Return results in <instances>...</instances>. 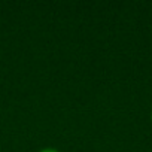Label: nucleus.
I'll use <instances>...</instances> for the list:
<instances>
[{
	"mask_svg": "<svg viewBox=\"0 0 152 152\" xmlns=\"http://www.w3.org/2000/svg\"><path fill=\"white\" fill-rule=\"evenodd\" d=\"M40 152H58V151H55V149H43Z\"/></svg>",
	"mask_w": 152,
	"mask_h": 152,
	"instance_id": "nucleus-1",
	"label": "nucleus"
},
{
	"mask_svg": "<svg viewBox=\"0 0 152 152\" xmlns=\"http://www.w3.org/2000/svg\"><path fill=\"white\" fill-rule=\"evenodd\" d=\"M151 119H152V112H151Z\"/></svg>",
	"mask_w": 152,
	"mask_h": 152,
	"instance_id": "nucleus-2",
	"label": "nucleus"
}]
</instances>
